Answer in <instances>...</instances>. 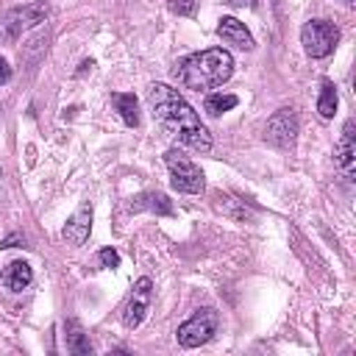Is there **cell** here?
Wrapping results in <instances>:
<instances>
[{
  "mask_svg": "<svg viewBox=\"0 0 356 356\" xmlns=\"http://www.w3.org/2000/svg\"><path fill=\"white\" fill-rule=\"evenodd\" d=\"M156 211V214H164V217H172V203H170V197L167 195H161V192H145V195H139L134 203H131V211Z\"/></svg>",
  "mask_w": 356,
  "mask_h": 356,
  "instance_id": "obj_14",
  "label": "cell"
},
{
  "mask_svg": "<svg viewBox=\"0 0 356 356\" xmlns=\"http://www.w3.org/2000/svg\"><path fill=\"white\" fill-rule=\"evenodd\" d=\"M342 3H345L348 8H353V3H356V0H342Z\"/></svg>",
  "mask_w": 356,
  "mask_h": 356,
  "instance_id": "obj_23",
  "label": "cell"
},
{
  "mask_svg": "<svg viewBox=\"0 0 356 356\" xmlns=\"http://www.w3.org/2000/svg\"><path fill=\"white\" fill-rule=\"evenodd\" d=\"M353 120L345 122L342 128V139H339V147H337V164L342 170V175L350 181L353 178V156H356V147H353Z\"/></svg>",
  "mask_w": 356,
  "mask_h": 356,
  "instance_id": "obj_12",
  "label": "cell"
},
{
  "mask_svg": "<svg viewBox=\"0 0 356 356\" xmlns=\"http://www.w3.org/2000/svg\"><path fill=\"white\" fill-rule=\"evenodd\" d=\"M217 36H220L222 42L239 47V50H253V36H250V31L245 28V22H239V19H234V17H222V19H220Z\"/></svg>",
  "mask_w": 356,
  "mask_h": 356,
  "instance_id": "obj_10",
  "label": "cell"
},
{
  "mask_svg": "<svg viewBox=\"0 0 356 356\" xmlns=\"http://www.w3.org/2000/svg\"><path fill=\"white\" fill-rule=\"evenodd\" d=\"M11 81V67H8V61L0 56V83H8Z\"/></svg>",
  "mask_w": 356,
  "mask_h": 356,
  "instance_id": "obj_21",
  "label": "cell"
},
{
  "mask_svg": "<svg viewBox=\"0 0 356 356\" xmlns=\"http://www.w3.org/2000/svg\"><path fill=\"white\" fill-rule=\"evenodd\" d=\"M337 86L325 78L323 83H320V97H317V111H320V117L323 120H331L334 114H337Z\"/></svg>",
  "mask_w": 356,
  "mask_h": 356,
  "instance_id": "obj_16",
  "label": "cell"
},
{
  "mask_svg": "<svg viewBox=\"0 0 356 356\" xmlns=\"http://www.w3.org/2000/svg\"><path fill=\"white\" fill-rule=\"evenodd\" d=\"M167 6H170V11L178 14V17H192V14L197 11V0H170Z\"/></svg>",
  "mask_w": 356,
  "mask_h": 356,
  "instance_id": "obj_18",
  "label": "cell"
},
{
  "mask_svg": "<svg viewBox=\"0 0 356 356\" xmlns=\"http://www.w3.org/2000/svg\"><path fill=\"white\" fill-rule=\"evenodd\" d=\"M150 300H153V284H150V278H139L134 284V292H131L125 309H122V325L136 328L145 320V314L150 309Z\"/></svg>",
  "mask_w": 356,
  "mask_h": 356,
  "instance_id": "obj_8",
  "label": "cell"
},
{
  "mask_svg": "<svg viewBox=\"0 0 356 356\" xmlns=\"http://www.w3.org/2000/svg\"><path fill=\"white\" fill-rule=\"evenodd\" d=\"M19 245H25V236H19V234H11L8 239H3V245H0V248H19Z\"/></svg>",
  "mask_w": 356,
  "mask_h": 356,
  "instance_id": "obj_20",
  "label": "cell"
},
{
  "mask_svg": "<svg viewBox=\"0 0 356 356\" xmlns=\"http://www.w3.org/2000/svg\"><path fill=\"white\" fill-rule=\"evenodd\" d=\"M89 231H92V203H81V209L67 220L61 234L72 248H81L89 239Z\"/></svg>",
  "mask_w": 356,
  "mask_h": 356,
  "instance_id": "obj_9",
  "label": "cell"
},
{
  "mask_svg": "<svg viewBox=\"0 0 356 356\" xmlns=\"http://www.w3.org/2000/svg\"><path fill=\"white\" fill-rule=\"evenodd\" d=\"M97 261H100L103 267L114 270V267H120V253H117L114 248H103V250L97 253Z\"/></svg>",
  "mask_w": 356,
  "mask_h": 356,
  "instance_id": "obj_19",
  "label": "cell"
},
{
  "mask_svg": "<svg viewBox=\"0 0 356 356\" xmlns=\"http://www.w3.org/2000/svg\"><path fill=\"white\" fill-rule=\"evenodd\" d=\"M0 281H3V286H6V289H11V292H22V289H28V286H31V281H33V270H31V264H28V261L14 259V261H8V264L3 267Z\"/></svg>",
  "mask_w": 356,
  "mask_h": 356,
  "instance_id": "obj_11",
  "label": "cell"
},
{
  "mask_svg": "<svg viewBox=\"0 0 356 356\" xmlns=\"http://www.w3.org/2000/svg\"><path fill=\"white\" fill-rule=\"evenodd\" d=\"M217 323H220L217 309H211V306L197 309L186 323L178 325V345L181 348H200V345H206L214 337Z\"/></svg>",
  "mask_w": 356,
  "mask_h": 356,
  "instance_id": "obj_5",
  "label": "cell"
},
{
  "mask_svg": "<svg viewBox=\"0 0 356 356\" xmlns=\"http://www.w3.org/2000/svg\"><path fill=\"white\" fill-rule=\"evenodd\" d=\"M111 103L120 111V117H122L125 125H131V128L139 125V103H136V95L134 92H114L111 95Z\"/></svg>",
  "mask_w": 356,
  "mask_h": 356,
  "instance_id": "obj_15",
  "label": "cell"
},
{
  "mask_svg": "<svg viewBox=\"0 0 356 356\" xmlns=\"http://www.w3.org/2000/svg\"><path fill=\"white\" fill-rule=\"evenodd\" d=\"M339 42V31L334 22L328 19H309L303 28H300V44L303 50L312 56V58H325L334 53Z\"/></svg>",
  "mask_w": 356,
  "mask_h": 356,
  "instance_id": "obj_4",
  "label": "cell"
},
{
  "mask_svg": "<svg viewBox=\"0 0 356 356\" xmlns=\"http://www.w3.org/2000/svg\"><path fill=\"white\" fill-rule=\"evenodd\" d=\"M236 103H239L236 95H209L203 106H206V111H209L211 117H220L222 111H231Z\"/></svg>",
  "mask_w": 356,
  "mask_h": 356,
  "instance_id": "obj_17",
  "label": "cell"
},
{
  "mask_svg": "<svg viewBox=\"0 0 356 356\" xmlns=\"http://www.w3.org/2000/svg\"><path fill=\"white\" fill-rule=\"evenodd\" d=\"M64 342H67V350L75 353V356H89V353H92V345H89V339H86L81 323L72 320V317L64 320Z\"/></svg>",
  "mask_w": 356,
  "mask_h": 356,
  "instance_id": "obj_13",
  "label": "cell"
},
{
  "mask_svg": "<svg viewBox=\"0 0 356 356\" xmlns=\"http://www.w3.org/2000/svg\"><path fill=\"white\" fill-rule=\"evenodd\" d=\"M147 103L153 108L156 122L161 125V131L172 139H178L181 145L197 150V153H209L211 150V136L209 131L200 125V117L195 114V108L167 83H153L147 89Z\"/></svg>",
  "mask_w": 356,
  "mask_h": 356,
  "instance_id": "obj_1",
  "label": "cell"
},
{
  "mask_svg": "<svg viewBox=\"0 0 356 356\" xmlns=\"http://www.w3.org/2000/svg\"><path fill=\"white\" fill-rule=\"evenodd\" d=\"M164 164H167V170H170V184H172V189H178V192H184V195H197V192H203V172L195 167V161L189 159V156H184L181 150H167L164 153Z\"/></svg>",
  "mask_w": 356,
  "mask_h": 356,
  "instance_id": "obj_3",
  "label": "cell"
},
{
  "mask_svg": "<svg viewBox=\"0 0 356 356\" xmlns=\"http://www.w3.org/2000/svg\"><path fill=\"white\" fill-rule=\"evenodd\" d=\"M234 75V58L228 50L222 47H211V50H203V53H192L186 56L178 70H175V78L186 86V89H195V92H206V89H214L220 83H225L228 78Z\"/></svg>",
  "mask_w": 356,
  "mask_h": 356,
  "instance_id": "obj_2",
  "label": "cell"
},
{
  "mask_svg": "<svg viewBox=\"0 0 356 356\" xmlns=\"http://www.w3.org/2000/svg\"><path fill=\"white\" fill-rule=\"evenodd\" d=\"M264 139L273 147H281V150L295 147V139H298V114L292 108H278L267 120V125H264Z\"/></svg>",
  "mask_w": 356,
  "mask_h": 356,
  "instance_id": "obj_6",
  "label": "cell"
},
{
  "mask_svg": "<svg viewBox=\"0 0 356 356\" xmlns=\"http://www.w3.org/2000/svg\"><path fill=\"white\" fill-rule=\"evenodd\" d=\"M44 17H47L44 3H31V6L14 8V11H8V17L3 19V33H6L8 39H17L19 33H25V31L36 28L39 22H44Z\"/></svg>",
  "mask_w": 356,
  "mask_h": 356,
  "instance_id": "obj_7",
  "label": "cell"
},
{
  "mask_svg": "<svg viewBox=\"0 0 356 356\" xmlns=\"http://www.w3.org/2000/svg\"><path fill=\"white\" fill-rule=\"evenodd\" d=\"M228 6H253V0H222Z\"/></svg>",
  "mask_w": 356,
  "mask_h": 356,
  "instance_id": "obj_22",
  "label": "cell"
}]
</instances>
